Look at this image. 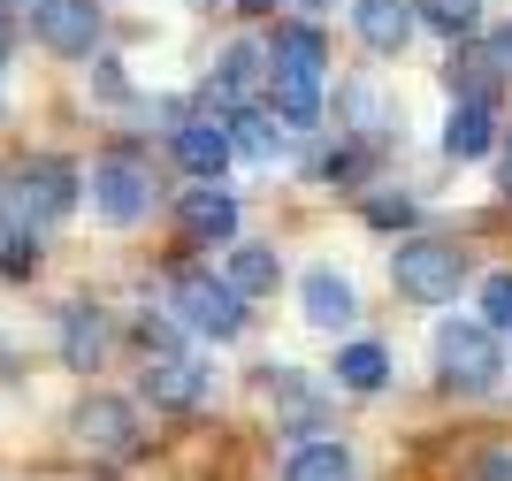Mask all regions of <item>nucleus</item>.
<instances>
[{"label":"nucleus","mask_w":512,"mask_h":481,"mask_svg":"<svg viewBox=\"0 0 512 481\" xmlns=\"http://www.w3.org/2000/svg\"><path fill=\"white\" fill-rule=\"evenodd\" d=\"M260 107H268L283 130H321V77H299V69H268V92H260Z\"/></svg>","instance_id":"obj_15"},{"label":"nucleus","mask_w":512,"mask_h":481,"mask_svg":"<svg viewBox=\"0 0 512 481\" xmlns=\"http://www.w3.org/2000/svg\"><path fill=\"white\" fill-rule=\"evenodd\" d=\"M390 367H398V352H390V344H375V336H344L337 359H329L337 390H352V398H375V390L390 382Z\"/></svg>","instance_id":"obj_14"},{"label":"nucleus","mask_w":512,"mask_h":481,"mask_svg":"<svg viewBox=\"0 0 512 481\" xmlns=\"http://www.w3.org/2000/svg\"><path fill=\"white\" fill-rule=\"evenodd\" d=\"M107 359V321L92 298H69L62 306V367H77V375H92Z\"/></svg>","instance_id":"obj_18"},{"label":"nucleus","mask_w":512,"mask_h":481,"mask_svg":"<svg viewBox=\"0 0 512 481\" xmlns=\"http://www.w3.org/2000/svg\"><path fill=\"white\" fill-rule=\"evenodd\" d=\"M192 8H207V0H192Z\"/></svg>","instance_id":"obj_34"},{"label":"nucleus","mask_w":512,"mask_h":481,"mask_svg":"<svg viewBox=\"0 0 512 481\" xmlns=\"http://www.w3.org/2000/svg\"><path fill=\"white\" fill-rule=\"evenodd\" d=\"M268 69L329 77V39H321V23H291V16H276V31H268Z\"/></svg>","instance_id":"obj_16"},{"label":"nucleus","mask_w":512,"mask_h":481,"mask_svg":"<svg viewBox=\"0 0 512 481\" xmlns=\"http://www.w3.org/2000/svg\"><path fill=\"white\" fill-rule=\"evenodd\" d=\"M505 367H512V352H505Z\"/></svg>","instance_id":"obj_35"},{"label":"nucleus","mask_w":512,"mask_h":481,"mask_svg":"<svg viewBox=\"0 0 512 481\" xmlns=\"http://www.w3.org/2000/svg\"><path fill=\"white\" fill-rule=\"evenodd\" d=\"M497 191L512 199V146H505V161H497Z\"/></svg>","instance_id":"obj_33"},{"label":"nucleus","mask_w":512,"mask_h":481,"mask_svg":"<svg viewBox=\"0 0 512 481\" xmlns=\"http://www.w3.org/2000/svg\"><path fill=\"white\" fill-rule=\"evenodd\" d=\"M337 123L352 130V138H375V146H383V130H390V92H383V84H367V77H344V84H337Z\"/></svg>","instance_id":"obj_21"},{"label":"nucleus","mask_w":512,"mask_h":481,"mask_svg":"<svg viewBox=\"0 0 512 481\" xmlns=\"http://www.w3.org/2000/svg\"><path fill=\"white\" fill-rule=\"evenodd\" d=\"M467 481H512V451H490V459H474Z\"/></svg>","instance_id":"obj_30"},{"label":"nucleus","mask_w":512,"mask_h":481,"mask_svg":"<svg viewBox=\"0 0 512 481\" xmlns=\"http://www.w3.org/2000/svg\"><path fill=\"white\" fill-rule=\"evenodd\" d=\"M352 31H360L375 54H406L413 46V31H421V16H413V0H352Z\"/></svg>","instance_id":"obj_13"},{"label":"nucleus","mask_w":512,"mask_h":481,"mask_svg":"<svg viewBox=\"0 0 512 481\" xmlns=\"http://www.w3.org/2000/svg\"><path fill=\"white\" fill-rule=\"evenodd\" d=\"M39 268H46L39 230H31L23 214H8V207H0V275H8V283H31Z\"/></svg>","instance_id":"obj_25"},{"label":"nucleus","mask_w":512,"mask_h":481,"mask_svg":"<svg viewBox=\"0 0 512 481\" xmlns=\"http://www.w3.org/2000/svg\"><path fill=\"white\" fill-rule=\"evenodd\" d=\"M490 62H497V77H512V23L490 31Z\"/></svg>","instance_id":"obj_31"},{"label":"nucleus","mask_w":512,"mask_h":481,"mask_svg":"<svg viewBox=\"0 0 512 481\" xmlns=\"http://www.w3.org/2000/svg\"><path fill=\"white\" fill-rule=\"evenodd\" d=\"M230 146L253 168H276V161H291V130H283L268 107H245V115H230Z\"/></svg>","instance_id":"obj_22"},{"label":"nucleus","mask_w":512,"mask_h":481,"mask_svg":"<svg viewBox=\"0 0 512 481\" xmlns=\"http://www.w3.org/2000/svg\"><path fill=\"white\" fill-rule=\"evenodd\" d=\"M253 382H260V398H276L283 413L314 398V390H306V375H299V367H291V359H260V375H253Z\"/></svg>","instance_id":"obj_28"},{"label":"nucleus","mask_w":512,"mask_h":481,"mask_svg":"<svg viewBox=\"0 0 512 481\" xmlns=\"http://www.w3.org/2000/svg\"><path fill=\"white\" fill-rule=\"evenodd\" d=\"M260 92H268V46L237 39L214 54L207 84H199V107H207L214 123H230V115H245V107H260Z\"/></svg>","instance_id":"obj_5"},{"label":"nucleus","mask_w":512,"mask_h":481,"mask_svg":"<svg viewBox=\"0 0 512 481\" xmlns=\"http://www.w3.org/2000/svg\"><path fill=\"white\" fill-rule=\"evenodd\" d=\"M482 329L490 336H512V268H497V275H482Z\"/></svg>","instance_id":"obj_29"},{"label":"nucleus","mask_w":512,"mask_h":481,"mask_svg":"<svg viewBox=\"0 0 512 481\" xmlns=\"http://www.w3.org/2000/svg\"><path fill=\"white\" fill-rule=\"evenodd\" d=\"M237 8H245V16H276L283 0H237Z\"/></svg>","instance_id":"obj_32"},{"label":"nucleus","mask_w":512,"mask_h":481,"mask_svg":"<svg viewBox=\"0 0 512 481\" xmlns=\"http://www.w3.org/2000/svg\"><path fill=\"white\" fill-rule=\"evenodd\" d=\"M69 436L92 443V451H107V459H123V451H138V398H115V390H92L77 413H69Z\"/></svg>","instance_id":"obj_10"},{"label":"nucleus","mask_w":512,"mask_h":481,"mask_svg":"<svg viewBox=\"0 0 512 481\" xmlns=\"http://www.w3.org/2000/svg\"><path fill=\"white\" fill-rule=\"evenodd\" d=\"M390 283L413 306H451L474 283V252L459 237H406V245L390 252Z\"/></svg>","instance_id":"obj_3"},{"label":"nucleus","mask_w":512,"mask_h":481,"mask_svg":"<svg viewBox=\"0 0 512 481\" xmlns=\"http://www.w3.org/2000/svg\"><path fill=\"white\" fill-rule=\"evenodd\" d=\"M428 367H436V390H444V398H490L497 375H505V344H497L482 321H436Z\"/></svg>","instance_id":"obj_2"},{"label":"nucleus","mask_w":512,"mask_h":481,"mask_svg":"<svg viewBox=\"0 0 512 481\" xmlns=\"http://www.w3.org/2000/svg\"><path fill=\"white\" fill-rule=\"evenodd\" d=\"M222 275H230L237 298H276L283 283V252L276 245H245V237H230V260H222Z\"/></svg>","instance_id":"obj_19"},{"label":"nucleus","mask_w":512,"mask_h":481,"mask_svg":"<svg viewBox=\"0 0 512 481\" xmlns=\"http://www.w3.org/2000/svg\"><path fill=\"white\" fill-rule=\"evenodd\" d=\"M283 481H360V459H352V443L337 436H306L291 459H283Z\"/></svg>","instance_id":"obj_20"},{"label":"nucleus","mask_w":512,"mask_h":481,"mask_svg":"<svg viewBox=\"0 0 512 481\" xmlns=\"http://www.w3.org/2000/svg\"><path fill=\"white\" fill-rule=\"evenodd\" d=\"M77 199H85V168H77V161H54V153L23 161L16 184H8V214H23L31 230L69 222V214H77Z\"/></svg>","instance_id":"obj_4"},{"label":"nucleus","mask_w":512,"mask_h":481,"mask_svg":"<svg viewBox=\"0 0 512 481\" xmlns=\"http://www.w3.org/2000/svg\"><path fill=\"white\" fill-rule=\"evenodd\" d=\"M31 39L54 62H85L92 46H100V0H39L31 8Z\"/></svg>","instance_id":"obj_8"},{"label":"nucleus","mask_w":512,"mask_h":481,"mask_svg":"<svg viewBox=\"0 0 512 481\" xmlns=\"http://www.w3.org/2000/svg\"><path fill=\"white\" fill-rule=\"evenodd\" d=\"M85 184H92V207H100L107 230H138L153 214V168L138 153H100Z\"/></svg>","instance_id":"obj_6"},{"label":"nucleus","mask_w":512,"mask_h":481,"mask_svg":"<svg viewBox=\"0 0 512 481\" xmlns=\"http://www.w3.org/2000/svg\"><path fill=\"white\" fill-rule=\"evenodd\" d=\"M413 16L428 31H444V39H467L474 23H482V0H413Z\"/></svg>","instance_id":"obj_27"},{"label":"nucleus","mask_w":512,"mask_h":481,"mask_svg":"<svg viewBox=\"0 0 512 481\" xmlns=\"http://www.w3.org/2000/svg\"><path fill=\"white\" fill-rule=\"evenodd\" d=\"M444 92H451V100H497V62H490V46H459V39H451Z\"/></svg>","instance_id":"obj_23"},{"label":"nucleus","mask_w":512,"mask_h":481,"mask_svg":"<svg viewBox=\"0 0 512 481\" xmlns=\"http://www.w3.org/2000/svg\"><path fill=\"white\" fill-rule=\"evenodd\" d=\"M497 146V100H451L444 115V161H482Z\"/></svg>","instance_id":"obj_17"},{"label":"nucleus","mask_w":512,"mask_h":481,"mask_svg":"<svg viewBox=\"0 0 512 481\" xmlns=\"http://www.w3.org/2000/svg\"><path fill=\"white\" fill-rule=\"evenodd\" d=\"M169 321L207 336V344H237V336L253 329V298H237L230 275L184 260V268H169Z\"/></svg>","instance_id":"obj_1"},{"label":"nucleus","mask_w":512,"mask_h":481,"mask_svg":"<svg viewBox=\"0 0 512 481\" xmlns=\"http://www.w3.org/2000/svg\"><path fill=\"white\" fill-rule=\"evenodd\" d=\"M314 8H321V0H314Z\"/></svg>","instance_id":"obj_36"},{"label":"nucleus","mask_w":512,"mask_h":481,"mask_svg":"<svg viewBox=\"0 0 512 481\" xmlns=\"http://www.w3.org/2000/svg\"><path fill=\"white\" fill-rule=\"evenodd\" d=\"M360 222L367 230H413V222H421V199H413V191H360Z\"/></svg>","instance_id":"obj_26"},{"label":"nucleus","mask_w":512,"mask_h":481,"mask_svg":"<svg viewBox=\"0 0 512 481\" xmlns=\"http://www.w3.org/2000/svg\"><path fill=\"white\" fill-rule=\"evenodd\" d=\"M169 153H176V168H184L192 184H222V176H230V161H237L230 123H214V115H199V123H176Z\"/></svg>","instance_id":"obj_12"},{"label":"nucleus","mask_w":512,"mask_h":481,"mask_svg":"<svg viewBox=\"0 0 512 481\" xmlns=\"http://www.w3.org/2000/svg\"><path fill=\"white\" fill-rule=\"evenodd\" d=\"M314 176L329 191H367V176H375V138H344V146L314 153Z\"/></svg>","instance_id":"obj_24"},{"label":"nucleus","mask_w":512,"mask_h":481,"mask_svg":"<svg viewBox=\"0 0 512 481\" xmlns=\"http://www.w3.org/2000/svg\"><path fill=\"white\" fill-rule=\"evenodd\" d=\"M214 367L199 352H146V375H138V398L153 405V413H192L199 398H207Z\"/></svg>","instance_id":"obj_7"},{"label":"nucleus","mask_w":512,"mask_h":481,"mask_svg":"<svg viewBox=\"0 0 512 481\" xmlns=\"http://www.w3.org/2000/svg\"><path fill=\"white\" fill-rule=\"evenodd\" d=\"M237 230H245V214L222 184H184V199H176V237L184 245H230Z\"/></svg>","instance_id":"obj_11"},{"label":"nucleus","mask_w":512,"mask_h":481,"mask_svg":"<svg viewBox=\"0 0 512 481\" xmlns=\"http://www.w3.org/2000/svg\"><path fill=\"white\" fill-rule=\"evenodd\" d=\"M299 314H306V329H321V336H352L360 329V291H352V275H337L329 260H314V268L299 275Z\"/></svg>","instance_id":"obj_9"}]
</instances>
